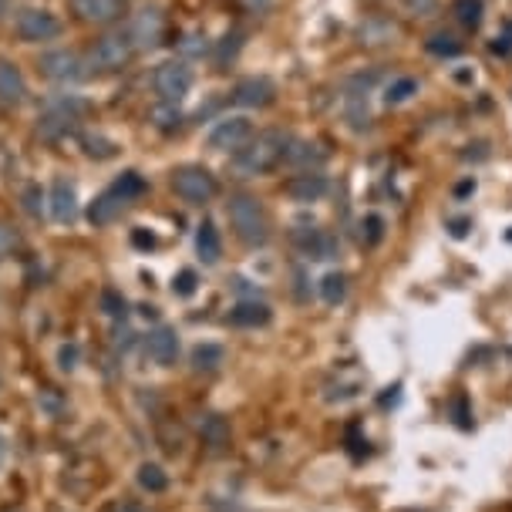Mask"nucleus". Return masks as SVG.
<instances>
[{
	"mask_svg": "<svg viewBox=\"0 0 512 512\" xmlns=\"http://www.w3.org/2000/svg\"><path fill=\"white\" fill-rule=\"evenodd\" d=\"M290 155V135L277 132H253V139L243 145L240 152H233V166L240 176H267V172L280 169Z\"/></svg>",
	"mask_w": 512,
	"mask_h": 512,
	"instance_id": "1",
	"label": "nucleus"
},
{
	"mask_svg": "<svg viewBox=\"0 0 512 512\" xmlns=\"http://www.w3.org/2000/svg\"><path fill=\"white\" fill-rule=\"evenodd\" d=\"M145 189H149V182H145L142 172H135V169H128L122 172L112 186H108L102 196H95L91 199V206H88V223L91 226H108V223H115L118 216L125 213L128 206L135 203V199H142L145 196Z\"/></svg>",
	"mask_w": 512,
	"mask_h": 512,
	"instance_id": "2",
	"label": "nucleus"
},
{
	"mask_svg": "<svg viewBox=\"0 0 512 512\" xmlns=\"http://www.w3.org/2000/svg\"><path fill=\"white\" fill-rule=\"evenodd\" d=\"M226 213H230V226L243 246H267L270 216L260 199L250 196V192H236V196H230V203H226Z\"/></svg>",
	"mask_w": 512,
	"mask_h": 512,
	"instance_id": "3",
	"label": "nucleus"
},
{
	"mask_svg": "<svg viewBox=\"0 0 512 512\" xmlns=\"http://www.w3.org/2000/svg\"><path fill=\"white\" fill-rule=\"evenodd\" d=\"M135 41L128 31H112V34H102L88 51V61L85 68L91 75H115V71H125L128 64L135 58Z\"/></svg>",
	"mask_w": 512,
	"mask_h": 512,
	"instance_id": "4",
	"label": "nucleus"
},
{
	"mask_svg": "<svg viewBox=\"0 0 512 512\" xmlns=\"http://www.w3.org/2000/svg\"><path fill=\"white\" fill-rule=\"evenodd\" d=\"M172 192L189 206H203L219 192L216 176L206 166H179L172 172Z\"/></svg>",
	"mask_w": 512,
	"mask_h": 512,
	"instance_id": "5",
	"label": "nucleus"
},
{
	"mask_svg": "<svg viewBox=\"0 0 512 512\" xmlns=\"http://www.w3.org/2000/svg\"><path fill=\"white\" fill-rule=\"evenodd\" d=\"M152 88L162 105H179L192 91V68L186 61H162L152 75Z\"/></svg>",
	"mask_w": 512,
	"mask_h": 512,
	"instance_id": "6",
	"label": "nucleus"
},
{
	"mask_svg": "<svg viewBox=\"0 0 512 512\" xmlns=\"http://www.w3.org/2000/svg\"><path fill=\"white\" fill-rule=\"evenodd\" d=\"M17 38L24 44H41V41H54L61 34V17L51 14L48 7H24L14 21Z\"/></svg>",
	"mask_w": 512,
	"mask_h": 512,
	"instance_id": "7",
	"label": "nucleus"
},
{
	"mask_svg": "<svg viewBox=\"0 0 512 512\" xmlns=\"http://www.w3.org/2000/svg\"><path fill=\"white\" fill-rule=\"evenodd\" d=\"M253 139V122L246 115H223L209 128L206 145L213 152H240L246 142Z\"/></svg>",
	"mask_w": 512,
	"mask_h": 512,
	"instance_id": "8",
	"label": "nucleus"
},
{
	"mask_svg": "<svg viewBox=\"0 0 512 512\" xmlns=\"http://www.w3.org/2000/svg\"><path fill=\"white\" fill-rule=\"evenodd\" d=\"M125 4L128 0H68L71 14H75L81 24H95V27H108V24L122 21Z\"/></svg>",
	"mask_w": 512,
	"mask_h": 512,
	"instance_id": "9",
	"label": "nucleus"
},
{
	"mask_svg": "<svg viewBox=\"0 0 512 512\" xmlns=\"http://www.w3.org/2000/svg\"><path fill=\"white\" fill-rule=\"evenodd\" d=\"M41 75L51 81H78L85 75V61H81L78 51L71 48H54L48 54H41Z\"/></svg>",
	"mask_w": 512,
	"mask_h": 512,
	"instance_id": "10",
	"label": "nucleus"
},
{
	"mask_svg": "<svg viewBox=\"0 0 512 512\" xmlns=\"http://www.w3.org/2000/svg\"><path fill=\"white\" fill-rule=\"evenodd\" d=\"M85 112V105L81 102H58L54 108H48V112L41 115V125H38V132L44 135V139H61V135H68L71 128L78 125V115Z\"/></svg>",
	"mask_w": 512,
	"mask_h": 512,
	"instance_id": "11",
	"label": "nucleus"
},
{
	"mask_svg": "<svg viewBox=\"0 0 512 512\" xmlns=\"http://www.w3.org/2000/svg\"><path fill=\"white\" fill-rule=\"evenodd\" d=\"M48 209L51 219L61 226H71L78 219V189L71 179H54L51 196H48Z\"/></svg>",
	"mask_w": 512,
	"mask_h": 512,
	"instance_id": "12",
	"label": "nucleus"
},
{
	"mask_svg": "<svg viewBox=\"0 0 512 512\" xmlns=\"http://www.w3.org/2000/svg\"><path fill=\"white\" fill-rule=\"evenodd\" d=\"M145 354L159 364V368H169V364H176L179 358V334L176 327H166L159 324L155 331H149V337H145Z\"/></svg>",
	"mask_w": 512,
	"mask_h": 512,
	"instance_id": "13",
	"label": "nucleus"
},
{
	"mask_svg": "<svg viewBox=\"0 0 512 512\" xmlns=\"http://www.w3.org/2000/svg\"><path fill=\"white\" fill-rule=\"evenodd\" d=\"M162 27H166V17H162L159 7H145L132 21V27H128V34H132L135 48L142 51V48H155L162 41Z\"/></svg>",
	"mask_w": 512,
	"mask_h": 512,
	"instance_id": "14",
	"label": "nucleus"
},
{
	"mask_svg": "<svg viewBox=\"0 0 512 512\" xmlns=\"http://www.w3.org/2000/svg\"><path fill=\"white\" fill-rule=\"evenodd\" d=\"M277 98V88H273L270 78H243L240 85L233 88V102L243 108H267Z\"/></svg>",
	"mask_w": 512,
	"mask_h": 512,
	"instance_id": "15",
	"label": "nucleus"
},
{
	"mask_svg": "<svg viewBox=\"0 0 512 512\" xmlns=\"http://www.w3.org/2000/svg\"><path fill=\"white\" fill-rule=\"evenodd\" d=\"M297 250L307 256V260H331V256L337 253V240L327 230H300L294 236Z\"/></svg>",
	"mask_w": 512,
	"mask_h": 512,
	"instance_id": "16",
	"label": "nucleus"
},
{
	"mask_svg": "<svg viewBox=\"0 0 512 512\" xmlns=\"http://www.w3.org/2000/svg\"><path fill=\"white\" fill-rule=\"evenodd\" d=\"M27 98L24 71L14 61L0 58V105H21Z\"/></svg>",
	"mask_w": 512,
	"mask_h": 512,
	"instance_id": "17",
	"label": "nucleus"
},
{
	"mask_svg": "<svg viewBox=\"0 0 512 512\" xmlns=\"http://www.w3.org/2000/svg\"><path fill=\"white\" fill-rule=\"evenodd\" d=\"M287 196L297 199V203H317V199L327 196V176H320V172H300L287 182Z\"/></svg>",
	"mask_w": 512,
	"mask_h": 512,
	"instance_id": "18",
	"label": "nucleus"
},
{
	"mask_svg": "<svg viewBox=\"0 0 512 512\" xmlns=\"http://www.w3.org/2000/svg\"><path fill=\"white\" fill-rule=\"evenodd\" d=\"M273 310L267 304H260V300H240L233 310H230V324L233 327H263L270 324Z\"/></svg>",
	"mask_w": 512,
	"mask_h": 512,
	"instance_id": "19",
	"label": "nucleus"
},
{
	"mask_svg": "<svg viewBox=\"0 0 512 512\" xmlns=\"http://www.w3.org/2000/svg\"><path fill=\"white\" fill-rule=\"evenodd\" d=\"M196 253L203 256V263H219L223 256V240H219V230L213 219H203L196 230Z\"/></svg>",
	"mask_w": 512,
	"mask_h": 512,
	"instance_id": "20",
	"label": "nucleus"
},
{
	"mask_svg": "<svg viewBox=\"0 0 512 512\" xmlns=\"http://www.w3.org/2000/svg\"><path fill=\"white\" fill-rule=\"evenodd\" d=\"M199 435L209 448H226L230 445V425H226L223 415H206L203 425H199Z\"/></svg>",
	"mask_w": 512,
	"mask_h": 512,
	"instance_id": "21",
	"label": "nucleus"
},
{
	"mask_svg": "<svg viewBox=\"0 0 512 512\" xmlns=\"http://www.w3.org/2000/svg\"><path fill=\"white\" fill-rule=\"evenodd\" d=\"M482 14H486V4H482V0H455L452 4V17L465 27V31H479Z\"/></svg>",
	"mask_w": 512,
	"mask_h": 512,
	"instance_id": "22",
	"label": "nucleus"
},
{
	"mask_svg": "<svg viewBox=\"0 0 512 512\" xmlns=\"http://www.w3.org/2000/svg\"><path fill=\"white\" fill-rule=\"evenodd\" d=\"M428 54H435V58H455V54H462L465 44L455 38L452 31H435L432 38L425 41Z\"/></svg>",
	"mask_w": 512,
	"mask_h": 512,
	"instance_id": "23",
	"label": "nucleus"
},
{
	"mask_svg": "<svg viewBox=\"0 0 512 512\" xmlns=\"http://www.w3.org/2000/svg\"><path fill=\"white\" fill-rule=\"evenodd\" d=\"M226 361V351L219 344H199L192 347V368L196 371H216Z\"/></svg>",
	"mask_w": 512,
	"mask_h": 512,
	"instance_id": "24",
	"label": "nucleus"
},
{
	"mask_svg": "<svg viewBox=\"0 0 512 512\" xmlns=\"http://www.w3.org/2000/svg\"><path fill=\"white\" fill-rule=\"evenodd\" d=\"M415 95H418L415 78H395V81H388V88H384V102L388 105H405Z\"/></svg>",
	"mask_w": 512,
	"mask_h": 512,
	"instance_id": "25",
	"label": "nucleus"
},
{
	"mask_svg": "<svg viewBox=\"0 0 512 512\" xmlns=\"http://www.w3.org/2000/svg\"><path fill=\"white\" fill-rule=\"evenodd\" d=\"M139 486H142L145 492H166V489H169V475L162 472V465L142 462V465H139Z\"/></svg>",
	"mask_w": 512,
	"mask_h": 512,
	"instance_id": "26",
	"label": "nucleus"
},
{
	"mask_svg": "<svg viewBox=\"0 0 512 512\" xmlns=\"http://www.w3.org/2000/svg\"><path fill=\"white\" fill-rule=\"evenodd\" d=\"M320 297H324V304H341V300L347 297V277L344 273H327L324 280H320Z\"/></svg>",
	"mask_w": 512,
	"mask_h": 512,
	"instance_id": "27",
	"label": "nucleus"
},
{
	"mask_svg": "<svg viewBox=\"0 0 512 512\" xmlns=\"http://www.w3.org/2000/svg\"><path fill=\"white\" fill-rule=\"evenodd\" d=\"M196 287H199L196 270H182L179 277L172 280V294H176V297H192V294H196Z\"/></svg>",
	"mask_w": 512,
	"mask_h": 512,
	"instance_id": "28",
	"label": "nucleus"
},
{
	"mask_svg": "<svg viewBox=\"0 0 512 512\" xmlns=\"http://www.w3.org/2000/svg\"><path fill=\"white\" fill-rule=\"evenodd\" d=\"M125 297L122 294H118V290H105V294H102V310H105V314L108 317H125Z\"/></svg>",
	"mask_w": 512,
	"mask_h": 512,
	"instance_id": "29",
	"label": "nucleus"
},
{
	"mask_svg": "<svg viewBox=\"0 0 512 512\" xmlns=\"http://www.w3.org/2000/svg\"><path fill=\"white\" fill-rule=\"evenodd\" d=\"M381 236H384V219L371 213L368 219H364V243H368V246H378V243H381Z\"/></svg>",
	"mask_w": 512,
	"mask_h": 512,
	"instance_id": "30",
	"label": "nucleus"
},
{
	"mask_svg": "<svg viewBox=\"0 0 512 512\" xmlns=\"http://www.w3.org/2000/svg\"><path fill=\"white\" fill-rule=\"evenodd\" d=\"M489 51H492V54H499V58H506V54H512V21H506V27H502V34L489 44Z\"/></svg>",
	"mask_w": 512,
	"mask_h": 512,
	"instance_id": "31",
	"label": "nucleus"
},
{
	"mask_svg": "<svg viewBox=\"0 0 512 512\" xmlns=\"http://www.w3.org/2000/svg\"><path fill=\"white\" fill-rule=\"evenodd\" d=\"M405 4L415 17H432L438 11V0H405Z\"/></svg>",
	"mask_w": 512,
	"mask_h": 512,
	"instance_id": "32",
	"label": "nucleus"
},
{
	"mask_svg": "<svg viewBox=\"0 0 512 512\" xmlns=\"http://www.w3.org/2000/svg\"><path fill=\"white\" fill-rule=\"evenodd\" d=\"M58 361H61L64 371H75L78 368V344H64L61 354H58Z\"/></svg>",
	"mask_w": 512,
	"mask_h": 512,
	"instance_id": "33",
	"label": "nucleus"
},
{
	"mask_svg": "<svg viewBox=\"0 0 512 512\" xmlns=\"http://www.w3.org/2000/svg\"><path fill=\"white\" fill-rule=\"evenodd\" d=\"M132 243H135V246H142V250H152V246H155V236H152V233H145V230H135V233H132Z\"/></svg>",
	"mask_w": 512,
	"mask_h": 512,
	"instance_id": "34",
	"label": "nucleus"
},
{
	"mask_svg": "<svg viewBox=\"0 0 512 512\" xmlns=\"http://www.w3.org/2000/svg\"><path fill=\"white\" fill-rule=\"evenodd\" d=\"M105 512H145V509L135 506V502H115V506H108Z\"/></svg>",
	"mask_w": 512,
	"mask_h": 512,
	"instance_id": "35",
	"label": "nucleus"
},
{
	"mask_svg": "<svg viewBox=\"0 0 512 512\" xmlns=\"http://www.w3.org/2000/svg\"><path fill=\"white\" fill-rule=\"evenodd\" d=\"M469 233V219H455L452 223V236H465Z\"/></svg>",
	"mask_w": 512,
	"mask_h": 512,
	"instance_id": "36",
	"label": "nucleus"
},
{
	"mask_svg": "<svg viewBox=\"0 0 512 512\" xmlns=\"http://www.w3.org/2000/svg\"><path fill=\"white\" fill-rule=\"evenodd\" d=\"M27 209L38 216V189H27Z\"/></svg>",
	"mask_w": 512,
	"mask_h": 512,
	"instance_id": "37",
	"label": "nucleus"
},
{
	"mask_svg": "<svg viewBox=\"0 0 512 512\" xmlns=\"http://www.w3.org/2000/svg\"><path fill=\"white\" fill-rule=\"evenodd\" d=\"M246 7H250V11H267V7L273 4V0H243Z\"/></svg>",
	"mask_w": 512,
	"mask_h": 512,
	"instance_id": "38",
	"label": "nucleus"
},
{
	"mask_svg": "<svg viewBox=\"0 0 512 512\" xmlns=\"http://www.w3.org/2000/svg\"><path fill=\"white\" fill-rule=\"evenodd\" d=\"M4 459H7V442H4V435H0V469H4Z\"/></svg>",
	"mask_w": 512,
	"mask_h": 512,
	"instance_id": "39",
	"label": "nucleus"
},
{
	"mask_svg": "<svg viewBox=\"0 0 512 512\" xmlns=\"http://www.w3.org/2000/svg\"><path fill=\"white\" fill-rule=\"evenodd\" d=\"M472 189H475V182L469 179V182H462V186H459V189H455V192H459V196H465V192H472Z\"/></svg>",
	"mask_w": 512,
	"mask_h": 512,
	"instance_id": "40",
	"label": "nucleus"
},
{
	"mask_svg": "<svg viewBox=\"0 0 512 512\" xmlns=\"http://www.w3.org/2000/svg\"><path fill=\"white\" fill-rule=\"evenodd\" d=\"M11 14V0H0V17Z\"/></svg>",
	"mask_w": 512,
	"mask_h": 512,
	"instance_id": "41",
	"label": "nucleus"
},
{
	"mask_svg": "<svg viewBox=\"0 0 512 512\" xmlns=\"http://www.w3.org/2000/svg\"><path fill=\"white\" fill-rule=\"evenodd\" d=\"M4 512H21V509H4Z\"/></svg>",
	"mask_w": 512,
	"mask_h": 512,
	"instance_id": "42",
	"label": "nucleus"
},
{
	"mask_svg": "<svg viewBox=\"0 0 512 512\" xmlns=\"http://www.w3.org/2000/svg\"><path fill=\"white\" fill-rule=\"evenodd\" d=\"M223 512H236V509H223Z\"/></svg>",
	"mask_w": 512,
	"mask_h": 512,
	"instance_id": "43",
	"label": "nucleus"
},
{
	"mask_svg": "<svg viewBox=\"0 0 512 512\" xmlns=\"http://www.w3.org/2000/svg\"><path fill=\"white\" fill-rule=\"evenodd\" d=\"M509 240H512V233H509Z\"/></svg>",
	"mask_w": 512,
	"mask_h": 512,
	"instance_id": "44",
	"label": "nucleus"
}]
</instances>
